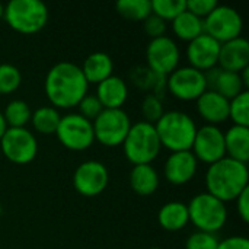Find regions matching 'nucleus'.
<instances>
[{
  "instance_id": "nucleus-28",
  "label": "nucleus",
  "mask_w": 249,
  "mask_h": 249,
  "mask_svg": "<svg viewBox=\"0 0 249 249\" xmlns=\"http://www.w3.org/2000/svg\"><path fill=\"white\" fill-rule=\"evenodd\" d=\"M31 108L29 105L22 99H13L10 101L3 112L4 121L9 128H20L25 127L31 121Z\"/></svg>"
},
{
  "instance_id": "nucleus-19",
  "label": "nucleus",
  "mask_w": 249,
  "mask_h": 249,
  "mask_svg": "<svg viewBox=\"0 0 249 249\" xmlns=\"http://www.w3.org/2000/svg\"><path fill=\"white\" fill-rule=\"evenodd\" d=\"M197 112L212 125H217L229 118V101L214 90L207 89L197 99Z\"/></svg>"
},
{
  "instance_id": "nucleus-41",
  "label": "nucleus",
  "mask_w": 249,
  "mask_h": 249,
  "mask_svg": "<svg viewBox=\"0 0 249 249\" xmlns=\"http://www.w3.org/2000/svg\"><path fill=\"white\" fill-rule=\"evenodd\" d=\"M3 12H4V6H3V4L0 3V19L3 18Z\"/></svg>"
},
{
  "instance_id": "nucleus-8",
  "label": "nucleus",
  "mask_w": 249,
  "mask_h": 249,
  "mask_svg": "<svg viewBox=\"0 0 249 249\" xmlns=\"http://www.w3.org/2000/svg\"><path fill=\"white\" fill-rule=\"evenodd\" d=\"M203 26L204 34H207L217 42L223 44L241 36L244 20L236 9L231 6L217 4L212 10V13L203 19Z\"/></svg>"
},
{
  "instance_id": "nucleus-36",
  "label": "nucleus",
  "mask_w": 249,
  "mask_h": 249,
  "mask_svg": "<svg viewBox=\"0 0 249 249\" xmlns=\"http://www.w3.org/2000/svg\"><path fill=\"white\" fill-rule=\"evenodd\" d=\"M143 28H144V32L152 38H160V36H165L166 34V29H168V25H166V20H163L162 18L150 13L144 20H143Z\"/></svg>"
},
{
  "instance_id": "nucleus-27",
  "label": "nucleus",
  "mask_w": 249,
  "mask_h": 249,
  "mask_svg": "<svg viewBox=\"0 0 249 249\" xmlns=\"http://www.w3.org/2000/svg\"><path fill=\"white\" fill-rule=\"evenodd\" d=\"M61 115L54 107H41L31 115L32 127L41 134H55Z\"/></svg>"
},
{
  "instance_id": "nucleus-23",
  "label": "nucleus",
  "mask_w": 249,
  "mask_h": 249,
  "mask_svg": "<svg viewBox=\"0 0 249 249\" xmlns=\"http://www.w3.org/2000/svg\"><path fill=\"white\" fill-rule=\"evenodd\" d=\"M158 222L168 232H177L184 229L190 223L187 204L179 201H171L163 204L158 213Z\"/></svg>"
},
{
  "instance_id": "nucleus-29",
  "label": "nucleus",
  "mask_w": 249,
  "mask_h": 249,
  "mask_svg": "<svg viewBox=\"0 0 249 249\" xmlns=\"http://www.w3.org/2000/svg\"><path fill=\"white\" fill-rule=\"evenodd\" d=\"M115 9L125 19L143 22L152 13V3L150 0H118Z\"/></svg>"
},
{
  "instance_id": "nucleus-22",
  "label": "nucleus",
  "mask_w": 249,
  "mask_h": 249,
  "mask_svg": "<svg viewBox=\"0 0 249 249\" xmlns=\"http://www.w3.org/2000/svg\"><path fill=\"white\" fill-rule=\"evenodd\" d=\"M80 69H82V73L88 83L98 85L102 80L112 76L114 63H112V58L107 53L96 51L86 57V60Z\"/></svg>"
},
{
  "instance_id": "nucleus-17",
  "label": "nucleus",
  "mask_w": 249,
  "mask_h": 249,
  "mask_svg": "<svg viewBox=\"0 0 249 249\" xmlns=\"http://www.w3.org/2000/svg\"><path fill=\"white\" fill-rule=\"evenodd\" d=\"M219 67L226 71L241 73L249 67V42L238 36L228 42L220 44L219 51Z\"/></svg>"
},
{
  "instance_id": "nucleus-4",
  "label": "nucleus",
  "mask_w": 249,
  "mask_h": 249,
  "mask_svg": "<svg viewBox=\"0 0 249 249\" xmlns=\"http://www.w3.org/2000/svg\"><path fill=\"white\" fill-rule=\"evenodd\" d=\"M123 149L127 160L134 165H150L159 155L162 146L153 124L139 121L131 124Z\"/></svg>"
},
{
  "instance_id": "nucleus-16",
  "label": "nucleus",
  "mask_w": 249,
  "mask_h": 249,
  "mask_svg": "<svg viewBox=\"0 0 249 249\" xmlns=\"http://www.w3.org/2000/svg\"><path fill=\"white\" fill-rule=\"evenodd\" d=\"M197 168L198 160L191 150L174 152L165 162L163 175L172 185H184L196 177Z\"/></svg>"
},
{
  "instance_id": "nucleus-20",
  "label": "nucleus",
  "mask_w": 249,
  "mask_h": 249,
  "mask_svg": "<svg viewBox=\"0 0 249 249\" xmlns=\"http://www.w3.org/2000/svg\"><path fill=\"white\" fill-rule=\"evenodd\" d=\"M95 96L104 109H121L128 96V86L121 77L112 74L98 83Z\"/></svg>"
},
{
  "instance_id": "nucleus-7",
  "label": "nucleus",
  "mask_w": 249,
  "mask_h": 249,
  "mask_svg": "<svg viewBox=\"0 0 249 249\" xmlns=\"http://www.w3.org/2000/svg\"><path fill=\"white\" fill-rule=\"evenodd\" d=\"M95 140L107 147L123 144L131 127L130 117L123 109H104L93 121Z\"/></svg>"
},
{
  "instance_id": "nucleus-11",
  "label": "nucleus",
  "mask_w": 249,
  "mask_h": 249,
  "mask_svg": "<svg viewBox=\"0 0 249 249\" xmlns=\"http://www.w3.org/2000/svg\"><path fill=\"white\" fill-rule=\"evenodd\" d=\"M166 89L177 99L197 101L207 90V83L203 71L187 66L175 69L166 77Z\"/></svg>"
},
{
  "instance_id": "nucleus-25",
  "label": "nucleus",
  "mask_w": 249,
  "mask_h": 249,
  "mask_svg": "<svg viewBox=\"0 0 249 249\" xmlns=\"http://www.w3.org/2000/svg\"><path fill=\"white\" fill-rule=\"evenodd\" d=\"M130 187L139 196H150L159 187V174L152 165H134L130 172Z\"/></svg>"
},
{
  "instance_id": "nucleus-15",
  "label": "nucleus",
  "mask_w": 249,
  "mask_h": 249,
  "mask_svg": "<svg viewBox=\"0 0 249 249\" xmlns=\"http://www.w3.org/2000/svg\"><path fill=\"white\" fill-rule=\"evenodd\" d=\"M219 51L220 42H217L207 34H201L200 36L188 42L187 60L190 63V67L197 69L203 73L213 67H217Z\"/></svg>"
},
{
  "instance_id": "nucleus-13",
  "label": "nucleus",
  "mask_w": 249,
  "mask_h": 249,
  "mask_svg": "<svg viewBox=\"0 0 249 249\" xmlns=\"http://www.w3.org/2000/svg\"><path fill=\"white\" fill-rule=\"evenodd\" d=\"M191 152L197 160H201L207 165L223 159L226 156L225 133L217 125L212 124H206L201 128H197Z\"/></svg>"
},
{
  "instance_id": "nucleus-9",
  "label": "nucleus",
  "mask_w": 249,
  "mask_h": 249,
  "mask_svg": "<svg viewBox=\"0 0 249 249\" xmlns=\"http://www.w3.org/2000/svg\"><path fill=\"white\" fill-rule=\"evenodd\" d=\"M58 142L70 150L82 152L92 146L95 142L92 121L86 120L80 114H67L63 115L57 127Z\"/></svg>"
},
{
  "instance_id": "nucleus-24",
  "label": "nucleus",
  "mask_w": 249,
  "mask_h": 249,
  "mask_svg": "<svg viewBox=\"0 0 249 249\" xmlns=\"http://www.w3.org/2000/svg\"><path fill=\"white\" fill-rule=\"evenodd\" d=\"M130 79L139 89L147 90L150 95H155L160 99L166 90V77L156 74L147 66H137L131 69Z\"/></svg>"
},
{
  "instance_id": "nucleus-18",
  "label": "nucleus",
  "mask_w": 249,
  "mask_h": 249,
  "mask_svg": "<svg viewBox=\"0 0 249 249\" xmlns=\"http://www.w3.org/2000/svg\"><path fill=\"white\" fill-rule=\"evenodd\" d=\"M204 77H206L207 89L217 92L228 101L233 99L244 90H248L245 89L239 73L226 71L222 70L220 67H213L204 71Z\"/></svg>"
},
{
  "instance_id": "nucleus-5",
  "label": "nucleus",
  "mask_w": 249,
  "mask_h": 249,
  "mask_svg": "<svg viewBox=\"0 0 249 249\" xmlns=\"http://www.w3.org/2000/svg\"><path fill=\"white\" fill-rule=\"evenodd\" d=\"M48 7L39 0H12L4 6L3 18L19 34H35L48 22Z\"/></svg>"
},
{
  "instance_id": "nucleus-14",
  "label": "nucleus",
  "mask_w": 249,
  "mask_h": 249,
  "mask_svg": "<svg viewBox=\"0 0 249 249\" xmlns=\"http://www.w3.org/2000/svg\"><path fill=\"white\" fill-rule=\"evenodd\" d=\"M109 182L107 166L99 160H86L80 163L73 174L74 190L83 197L99 196Z\"/></svg>"
},
{
  "instance_id": "nucleus-3",
  "label": "nucleus",
  "mask_w": 249,
  "mask_h": 249,
  "mask_svg": "<svg viewBox=\"0 0 249 249\" xmlns=\"http://www.w3.org/2000/svg\"><path fill=\"white\" fill-rule=\"evenodd\" d=\"M162 147L174 152L191 150L197 125L194 120L182 111H168L155 124Z\"/></svg>"
},
{
  "instance_id": "nucleus-37",
  "label": "nucleus",
  "mask_w": 249,
  "mask_h": 249,
  "mask_svg": "<svg viewBox=\"0 0 249 249\" xmlns=\"http://www.w3.org/2000/svg\"><path fill=\"white\" fill-rule=\"evenodd\" d=\"M217 0H187V10L200 19L207 18L217 6Z\"/></svg>"
},
{
  "instance_id": "nucleus-35",
  "label": "nucleus",
  "mask_w": 249,
  "mask_h": 249,
  "mask_svg": "<svg viewBox=\"0 0 249 249\" xmlns=\"http://www.w3.org/2000/svg\"><path fill=\"white\" fill-rule=\"evenodd\" d=\"M77 107H79V114L89 121H93L104 111L101 102L95 95H85L82 101L77 104Z\"/></svg>"
},
{
  "instance_id": "nucleus-31",
  "label": "nucleus",
  "mask_w": 249,
  "mask_h": 249,
  "mask_svg": "<svg viewBox=\"0 0 249 249\" xmlns=\"http://www.w3.org/2000/svg\"><path fill=\"white\" fill-rule=\"evenodd\" d=\"M152 13L163 20H174L187 10V0H152Z\"/></svg>"
},
{
  "instance_id": "nucleus-34",
  "label": "nucleus",
  "mask_w": 249,
  "mask_h": 249,
  "mask_svg": "<svg viewBox=\"0 0 249 249\" xmlns=\"http://www.w3.org/2000/svg\"><path fill=\"white\" fill-rule=\"evenodd\" d=\"M219 239L213 233L206 232H196L188 236L185 242V249H217Z\"/></svg>"
},
{
  "instance_id": "nucleus-12",
  "label": "nucleus",
  "mask_w": 249,
  "mask_h": 249,
  "mask_svg": "<svg viewBox=\"0 0 249 249\" xmlns=\"http://www.w3.org/2000/svg\"><path fill=\"white\" fill-rule=\"evenodd\" d=\"M147 67L156 74L168 77L179 66L181 53L177 42L169 36L155 38L146 48Z\"/></svg>"
},
{
  "instance_id": "nucleus-33",
  "label": "nucleus",
  "mask_w": 249,
  "mask_h": 249,
  "mask_svg": "<svg viewBox=\"0 0 249 249\" xmlns=\"http://www.w3.org/2000/svg\"><path fill=\"white\" fill-rule=\"evenodd\" d=\"M163 114H165V111H163L162 99L155 95L147 93L142 102V115L144 117L143 121L155 125Z\"/></svg>"
},
{
  "instance_id": "nucleus-38",
  "label": "nucleus",
  "mask_w": 249,
  "mask_h": 249,
  "mask_svg": "<svg viewBox=\"0 0 249 249\" xmlns=\"http://www.w3.org/2000/svg\"><path fill=\"white\" fill-rule=\"evenodd\" d=\"M236 201V209H238V213L242 219L244 223H248L249 222V187L247 190H244L238 198L235 200Z\"/></svg>"
},
{
  "instance_id": "nucleus-39",
  "label": "nucleus",
  "mask_w": 249,
  "mask_h": 249,
  "mask_svg": "<svg viewBox=\"0 0 249 249\" xmlns=\"http://www.w3.org/2000/svg\"><path fill=\"white\" fill-rule=\"evenodd\" d=\"M217 249H249V241L244 236H231L219 241Z\"/></svg>"
},
{
  "instance_id": "nucleus-21",
  "label": "nucleus",
  "mask_w": 249,
  "mask_h": 249,
  "mask_svg": "<svg viewBox=\"0 0 249 249\" xmlns=\"http://www.w3.org/2000/svg\"><path fill=\"white\" fill-rule=\"evenodd\" d=\"M225 149L226 156L248 163L249 160V127L232 125L225 133Z\"/></svg>"
},
{
  "instance_id": "nucleus-40",
  "label": "nucleus",
  "mask_w": 249,
  "mask_h": 249,
  "mask_svg": "<svg viewBox=\"0 0 249 249\" xmlns=\"http://www.w3.org/2000/svg\"><path fill=\"white\" fill-rule=\"evenodd\" d=\"M7 128H9V127H7V124H6V121H4L3 112H0V139L3 137V134L6 133Z\"/></svg>"
},
{
  "instance_id": "nucleus-10",
  "label": "nucleus",
  "mask_w": 249,
  "mask_h": 249,
  "mask_svg": "<svg viewBox=\"0 0 249 249\" xmlns=\"http://www.w3.org/2000/svg\"><path fill=\"white\" fill-rule=\"evenodd\" d=\"M0 147L6 159L16 165L31 163L38 153V142L26 128H7L0 139Z\"/></svg>"
},
{
  "instance_id": "nucleus-32",
  "label": "nucleus",
  "mask_w": 249,
  "mask_h": 249,
  "mask_svg": "<svg viewBox=\"0 0 249 249\" xmlns=\"http://www.w3.org/2000/svg\"><path fill=\"white\" fill-rule=\"evenodd\" d=\"M22 83L20 70L13 64H0V95L15 92Z\"/></svg>"
},
{
  "instance_id": "nucleus-6",
  "label": "nucleus",
  "mask_w": 249,
  "mask_h": 249,
  "mask_svg": "<svg viewBox=\"0 0 249 249\" xmlns=\"http://www.w3.org/2000/svg\"><path fill=\"white\" fill-rule=\"evenodd\" d=\"M188 207L190 222L206 233L219 232L228 220V209L223 201L209 193L197 194L191 198Z\"/></svg>"
},
{
  "instance_id": "nucleus-2",
  "label": "nucleus",
  "mask_w": 249,
  "mask_h": 249,
  "mask_svg": "<svg viewBox=\"0 0 249 249\" xmlns=\"http://www.w3.org/2000/svg\"><path fill=\"white\" fill-rule=\"evenodd\" d=\"M248 165L233 160L228 156L209 165L206 172L207 193L225 204L235 201L249 185Z\"/></svg>"
},
{
  "instance_id": "nucleus-30",
  "label": "nucleus",
  "mask_w": 249,
  "mask_h": 249,
  "mask_svg": "<svg viewBox=\"0 0 249 249\" xmlns=\"http://www.w3.org/2000/svg\"><path fill=\"white\" fill-rule=\"evenodd\" d=\"M229 118L233 125L249 127V90H244L229 101Z\"/></svg>"
},
{
  "instance_id": "nucleus-26",
  "label": "nucleus",
  "mask_w": 249,
  "mask_h": 249,
  "mask_svg": "<svg viewBox=\"0 0 249 249\" xmlns=\"http://www.w3.org/2000/svg\"><path fill=\"white\" fill-rule=\"evenodd\" d=\"M172 31L179 39L190 42L197 36H200L201 34H204L203 19L185 10L172 20Z\"/></svg>"
},
{
  "instance_id": "nucleus-1",
  "label": "nucleus",
  "mask_w": 249,
  "mask_h": 249,
  "mask_svg": "<svg viewBox=\"0 0 249 249\" xmlns=\"http://www.w3.org/2000/svg\"><path fill=\"white\" fill-rule=\"evenodd\" d=\"M89 83L86 82L82 69L70 61H61L54 64L44 83V90L51 105L63 109L77 107L85 95H88Z\"/></svg>"
}]
</instances>
